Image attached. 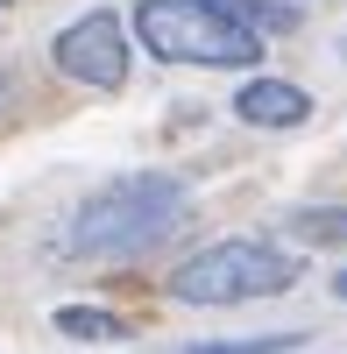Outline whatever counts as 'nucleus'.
I'll use <instances>...</instances> for the list:
<instances>
[{
    "instance_id": "nucleus-6",
    "label": "nucleus",
    "mask_w": 347,
    "mask_h": 354,
    "mask_svg": "<svg viewBox=\"0 0 347 354\" xmlns=\"http://www.w3.org/2000/svg\"><path fill=\"white\" fill-rule=\"evenodd\" d=\"M298 248H347V205H298L291 220H283Z\"/></svg>"
},
{
    "instance_id": "nucleus-12",
    "label": "nucleus",
    "mask_w": 347,
    "mask_h": 354,
    "mask_svg": "<svg viewBox=\"0 0 347 354\" xmlns=\"http://www.w3.org/2000/svg\"><path fill=\"white\" fill-rule=\"evenodd\" d=\"M340 57H347V36H340Z\"/></svg>"
},
{
    "instance_id": "nucleus-2",
    "label": "nucleus",
    "mask_w": 347,
    "mask_h": 354,
    "mask_svg": "<svg viewBox=\"0 0 347 354\" xmlns=\"http://www.w3.org/2000/svg\"><path fill=\"white\" fill-rule=\"evenodd\" d=\"M135 36L163 64L191 71H255L263 64V36L234 21L220 0H135Z\"/></svg>"
},
{
    "instance_id": "nucleus-10",
    "label": "nucleus",
    "mask_w": 347,
    "mask_h": 354,
    "mask_svg": "<svg viewBox=\"0 0 347 354\" xmlns=\"http://www.w3.org/2000/svg\"><path fill=\"white\" fill-rule=\"evenodd\" d=\"M333 298H340V305H347V262H340V277H333Z\"/></svg>"
},
{
    "instance_id": "nucleus-8",
    "label": "nucleus",
    "mask_w": 347,
    "mask_h": 354,
    "mask_svg": "<svg viewBox=\"0 0 347 354\" xmlns=\"http://www.w3.org/2000/svg\"><path fill=\"white\" fill-rule=\"evenodd\" d=\"M312 333H241V340H191L178 354H298Z\"/></svg>"
},
{
    "instance_id": "nucleus-13",
    "label": "nucleus",
    "mask_w": 347,
    "mask_h": 354,
    "mask_svg": "<svg viewBox=\"0 0 347 354\" xmlns=\"http://www.w3.org/2000/svg\"><path fill=\"white\" fill-rule=\"evenodd\" d=\"M0 8H8V0H0Z\"/></svg>"
},
{
    "instance_id": "nucleus-3",
    "label": "nucleus",
    "mask_w": 347,
    "mask_h": 354,
    "mask_svg": "<svg viewBox=\"0 0 347 354\" xmlns=\"http://www.w3.org/2000/svg\"><path fill=\"white\" fill-rule=\"evenodd\" d=\"M298 283V255L276 248V241H213L185 255L178 270H170V298L191 305V312H227V305H255V298H283V290Z\"/></svg>"
},
{
    "instance_id": "nucleus-5",
    "label": "nucleus",
    "mask_w": 347,
    "mask_h": 354,
    "mask_svg": "<svg viewBox=\"0 0 347 354\" xmlns=\"http://www.w3.org/2000/svg\"><path fill=\"white\" fill-rule=\"evenodd\" d=\"M234 113L248 128H305L312 121V93L305 85H283V78H248L234 93Z\"/></svg>"
},
{
    "instance_id": "nucleus-4",
    "label": "nucleus",
    "mask_w": 347,
    "mask_h": 354,
    "mask_svg": "<svg viewBox=\"0 0 347 354\" xmlns=\"http://www.w3.org/2000/svg\"><path fill=\"white\" fill-rule=\"evenodd\" d=\"M50 64L78 78V85H93V93H121L128 85V28L113 8H93V15H78L64 21L50 36Z\"/></svg>"
},
{
    "instance_id": "nucleus-9",
    "label": "nucleus",
    "mask_w": 347,
    "mask_h": 354,
    "mask_svg": "<svg viewBox=\"0 0 347 354\" xmlns=\"http://www.w3.org/2000/svg\"><path fill=\"white\" fill-rule=\"evenodd\" d=\"M234 21H248L255 36H276V28H298V8H283V0H220Z\"/></svg>"
},
{
    "instance_id": "nucleus-1",
    "label": "nucleus",
    "mask_w": 347,
    "mask_h": 354,
    "mask_svg": "<svg viewBox=\"0 0 347 354\" xmlns=\"http://www.w3.org/2000/svg\"><path fill=\"white\" fill-rule=\"evenodd\" d=\"M185 213H191L185 177H170V170H128V177H113V185H100L64 220V234L50 241V255L57 262H128L142 248H156L163 234H178Z\"/></svg>"
},
{
    "instance_id": "nucleus-7",
    "label": "nucleus",
    "mask_w": 347,
    "mask_h": 354,
    "mask_svg": "<svg viewBox=\"0 0 347 354\" xmlns=\"http://www.w3.org/2000/svg\"><path fill=\"white\" fill-rule=\"evenodd\" d=\"M57 340H85V347H100V340H128V326L113 312H100V305H57Z\"/></svg>"
},
{
    "instance_id": "nucleus-11",
    "label": "nucleus",
    "mask_w": 347,
    "mask_h": 354,
    "mask_svg": "<svg viewBox=\"0 0 347 354\" xmlns=\"http://www.w3.org/2000/svg\"><path fill=\"white\" fill-rule=\"evenodd\" d=\"M8 93H15V78H0V106H8Z\"/></svg>"
}]
</instances>
